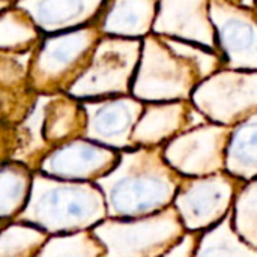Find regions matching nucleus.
Returning a JSON list of instances; mask_svg holds the SVG:
<instances>
[{
    "mask_svg": "<svg viewBox=\"0 0 257 257\" xmlns=\"http://www.w3.org/2000/svg\"><path fill=\"white\" fill-rule=\"evenodd\" d=\"M95 184L102 191L107 217L137 218L167 206L179 185L175 170L148 148L119 151L116 164Z\"/></svg>",
    "mask_w": 257,
    "mask_h": 257,
    "instance_id": "1",
    "label": "nucleus"
},
{
    "mask_svg": "<svg viewBox=\"0 0 257 257\" xmlns=\"http://www.w3.org/2000/svg\"><path fill=\"white\" fill-rule=\"evenodd\" d=\"M105 217V200L95 182L60 179L33 170L27 202L15 220L56 235L92 229Z\"/></svg>",
    "mask_w": 257,
    "mask_h": 257,
    "instance_id": "2",
    "label": "nucleus"
},
{
    "mask_svg": "<svg viewBox=\"0 0 257 257\" xmlns=\"http://www.w3.org/2000/svg\"><path fill=\"white\" fill-rule=\"evenodd\" d=\"M101 36L96 23L42 35L32 50L29 87L39 93L66 92L87 65Z\"/></svg>",
    "mask_w": 257,
    "mask_h": 257,
    "instance_id": "3",
    "label": "nucleus"
},
{
    "mask_svg": "<svg viewBox=\"0 0 257 257\" xmlns=\"http://www.w3.org/2000/svg\"><path fill=\"white\" fill-rule=\"evenodd\" d=\"M140 42L136 38L102 35L84 69L66 93L83 101L126 95L140 59Z\"/></svg>",
    "mask_w": 257,
    "mask_h": 257,
    "instance_id": "4",
    "label": "nucleus"
},
{
    "mask_svg": "<svg viewBox=\"0 0 257 257\" xmlns=\"http://www.w3.org/2000/svg\"><path fill=\"white\" fill-rule=\"evenodd\" d=\"M199 77L200 71L191 60L152 36L143 42L131 92L142 102L181 101Z\"/></svg>",
    "mask_w": 257,
    "mask_h": 257,
    "instance_id": "5",
    "label": "nucleus"
},
{
    "mask_svg": "<svg viewBox=\"0 0 257 257\" xmlns=\"http://www.w3.org/2000/svg\"><path fill=\"white\" fill-rule=\"evenodd\" d=\"M181 230V220L173 209L146 220L105 217L92 227L108 256L152 254L163 247H170L169 244L178 239Z\"/></svg>",
    "mask_w": 257,
    "mask_h": 257,
    "instance_id": "6",
    "label": "nucleus"
},
{
    "mask_svg": "<svg viewBox=\"0 0 257 257\" xmlns=\"http://www.w3.org/2000/svg\"><path fill=\"white\" fill-rule=\"evenodd\" d=\"M117 157L119 151L78 136L45 151L33 170L60 179L95 182L116 164Z\"/></svg>",
    "mask_w": 257,
    "mask_h": 257,
    "instance_id": "7",
    "label": "nucleus"
},
{
    "mask_svg": "<svg viewBox=\"0 0 257 257\" xmlns=\"http://www.w3.org/2000/svg\"><path fill=\"white\" fill-rule=\"evenodd\" d=\"M81 107L86 117L84 137L114 151L134 146L133 131L143 111L140 99L126 95L93 98L83 99Z\"/></svg>",
    "mask_w": 257,
    "mask_h": 257,
    "instance_id": "8",
    "label": "nucleus"
},
{
    "mask_svg": "<svg viewBox=\"0 0 257 257\" xmlns=\"http://www.w3.org/2000/svg\"><path fill=\"white\" fill-rule=\"evenodd\" d=\"M194 99L209 117L230 123L257 107V74L215 75L196 89Z\"/></svg>",
    "mask_w": 257,
    "mask_h": 257,
    "instance_id": "9",
    "label": "nucleus"
},
{
    "mask_svg": "<svg viewBox=\"0 0 257 257\" xmlns=\"http://www.w3.org/2000/svg\"><path fill=\"white\" fill-rule=\"evenodd\" d=\"M224 140L226 130L214 125L187 133L167 146V164L190 176L214 175L223 166Z\"/></svg>",
    "mask_w": 257,
    "mask_h": 257,
    "instance_id": "10",
    "label": "nucleus"
},
{
    "mask_svg": "<svg viewBox=\"0 0 257 257\" xmlns=\"http://www.w3.org/2000/svg\"><path fill=\"white\" fill-rule=\"evenodd\" d=\"M233 196V184L221 175H212L193 184H184L176 208L185 227L199 230L218 223L227 211Z\"/></svg>",
    "mask_w": 257,
    "mask_h": 257,
    "instance_id": "11",
    "label": "nucleus"
},
{
    "mask_svg": "<svg viewBox=\"0 0 257 257\" xmlns=\"http://www.w3.org/2000/svg\"><path fill=\"white\" fill-rule=\"evenodd\" d=\"M105 0H14L45 33H56L96 23Z\"/></svg>",
    "mask_w": 257,
    "mask_h": 257,
    "instance_id": "12",
    "label": "nucleus"
},
{
    "mask_svg": "<svg viewBox=\"0 0 257 257\" xmlns=\"http://www.w3.org/2000/svg\"><path fill=\"white\" fill-rule=\"evenodd\" d=\"M208 0H163L160 3V15L157 30L181 36L197 45L212 47V30Z\"/></svg>",
    "mask_w": 257,
    "mask_h": 257,
    "instance_id": "13",
    "label": "nucleus"
},
{
    "mask_svg": "<svg viewBox=\"0 0 257 257\" xmlns=\"http://www.w3.org/2000/svg\"><path fill=\"white\" fill-rule=\"evenodd\" d=\"M155 0H105L96 26L102 35L139 38L149 32Z\"/></svg>",
    "mask_w": 257,
    "mask_h": 257,
    "instance_id": "14",
    "label": "nucleus"
},
{
    "mask_svg": "<svg viewBox=\"0 0 257 257\" xmlns=\"http://www.w3.org/2000/svg\"><path fill=\"white\" fill-rule=\"evenodd\" d=\"M220 48L227 62L236 68H257V21L235 15L223 21Z\"/></svg>",
    "mask_w": 257,
    "mask_h": 257,
    "instance_id": "15",
    "label": "nucleus"
},
{
    "mask_svg": "<svg viewBox=\"0 0 257 257\" xmlns=\"http://www.w3.org/2000/svg\"><path fill=\"white\" fill-rule=\"evenodd\" d=\"M187 105L175 101V104L155 105L152 102L148 110L142 111L134 131L133 143L140 146H151L169 139L187 120Z\"/></svg>",
    "mask_w": 257,
    "mask_h": 257,
    "instance_id": "16",
    "label": "nucleus"
},
{
    "mask_svg": "<svg viewBox=\"0 0 257 257\" xmlns=\"http://www.w3.org/2000/svg\"><path fill=\"white\" fill-rule=\"evenodd\" d=\"M33 169L24 163L0 164V221H11L23 211L32 185Z\"/></svg>",
    "mask_w": 257,
    "mask_h": 257,
    "instance_id": "17",
    "label": "nucleus"
},
{
    "mask_svg": "<svg viewBox=\"0 0 257 257\" xmlns=\"http://www.w3.org/2000/svg\"><path fill=\"white\" fill-rule=\"evenodd\" d=\"M42 32L17 5L0 12V53H27L35 48Z\"/></svg>",
    "mask_w": 257,
    "mask_h": 257,
    "instance_id": "18",
    "label": "nucleus"
},
{
    "mask_svg": "<svg viewBox=\"0 0 257 257\" xmlns=\"http://www.w3.org/2000/svg\"><path fill=\"white\" fill-rule=\"evenodd\" d=\"M227 167L233 176H257V114L232 133Z\"/></svg>",
    "mask_w": 257,
    "mask_h": 257,
    "instance_id": "19",
    "label": "nucleus"
},
{
    "mask_svg": "<svg viewBox=\"0 0 257 257\" xmlns=\"http://www.w3.org/2000/svg\"><path fill=\"white\" fill-rule=\"evenodd\" d=\"M48 233L20 220H11L0 227V257L38 256Z\"/></svg>",
    "mask_w": 257,
    "mask_h": 257,
    "instance_id": "20",
    "label": "nucleus"
},
{
    "mask_svg": "<svg viewBox=\"0 0 257 257\" xmlns=\"http://www.w3.org/2000/svg\"><path fill=\"white\" fill-rule=\"evenodd\" d=\"M99 254H105V251L92 229L48 235L38 253L41 257H92Z\"/></svg>",
    "mask_w": 257,
    "mask_h": 257,
    "instance_id": "21",
    "label": "nucleus"
},
{
    "mask_svg": "<svg viewBox=\"0 0 257 257\" xmlns=\"http://www.w3.org/2000/svg\"><path fill=\"white\" fill-rule=\"evenodd\" d=\"M199 256H236V254H254L256 251L242 247L238 238L232 232L230 218H224L214 230L203 236Z\"/></svg>",
    "mask_w": 257,
    "mask_h": 257,
    "instance_id": "22",
    "label": "nucleus"
},
{
    "mask_svg": "<svg viewBox=\"0 0 257 257\" xmlns=\"http://www.w3.org/2000/svg\"><path fill=\"white\" fill-rule=\"evenodd\" d=\"M12 3H14V0H0V12L3 9H6L8 6H11Z\"/></svg>",
    "mask_w": 257,
    "mask_h": 257,
    "instance_id": "23",
    "label": "nucleus"
},
{
    "mask_svg": "<svg viewBox=\"0 0 257 257\" xmlns=\"http://www.w3.org/2000/svg\"><path fill=\"white\" fill-rule=\"evenodd\" d=\"M6 223H8V221H0V227H2L3 224H6Z\"/></svg>",
    "mask_w": 257,
    "mask_h": 257,
    "instance_id": "24",
    "label": "nucleus"
}]
</instances>
